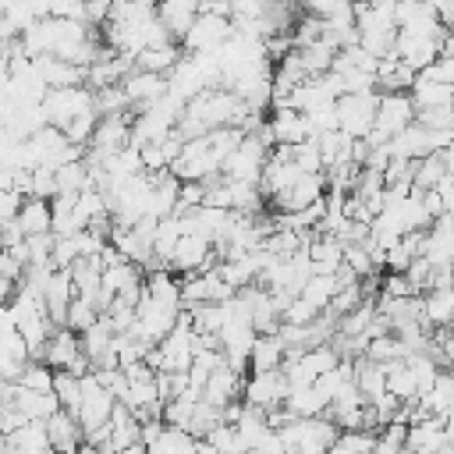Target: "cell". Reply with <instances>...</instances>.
I'll list each match as a JSON object with an SVG mask.
<instances>
[{
	"label": "cell",
	"instance_id": "cell-4",
	"mask_svg": "<svg viewBox=\"0 0 454 454\" xmlns=\"http://www.w3.org/2000/svg\"><path fill=\"white\" fill-rule=\"evenodd\" d=\"M234 32V21L227 14H216V11H199L195 21L188 25V32L181 35L184 50L188 53H216Z\"/></svg>",
	"mask_w": 454,
	"mask_h": 454
},
{
	"label": "cell",
	"instance_id": "cell-43",
	"mask_svg": "<svg viewBox=\"0 0 454 454\" xmlns=\"http://www.w3.org/2000/svg\"><path fill=\"white\" fill-rule=\"evenodd\" d=\"M440 156H443V167H447V174H454V138L440 149Z\"/></svg>",
	"mask_w": 454,
	"mask_h": 454
},
{
	"label": "cell",
	"instance_id": "cell-20",
	"mask_svg": "<svg viewBox=\"0 0 454 454\" xmlns=\"http://www.w3.org/2000/svg\"><path fill=\"white\" fill-rule=\"evenodd\" d=\"M415 67H408L397 53H390V57H383L380 64H376V89H383V92H408L411 85H415Z\"/></svg>",
	"mask_w": 454,
	"mask_h": 454
},
{
	"label": "cell",
	"instance_id": "cell-9",
	"mask_svg": "<svg viewBox=\"0 0 454 454\" xmlns=\"http://www.w3.org/2000/svg\"><path fill=\"white\" fill-rule=\"evenodd\" d=\"M422 259L433 270H450L454 266V216L443 213L426 227V245H422Z\"/></svg>",
	"mask_w": 454,
	"mask_h": 454
},
{
	"label": "cell",
	"instance_id": "cell-19",
	"mask_svg": "<svg viewBox=\"0 0 454 454\" xmlns=\"http://www.w3.org/2000/svg\"><path fill=\"white\" fill-rule=\"evenodd\" d=\"M309 259H312V273H337L344 266V241L333 234H312Z\"/></svg>",
	"mask_w": 454,
	"mask_h": 454
},
{
	"label": "cell",
	"instance_id": "cell-35",
	"mask_svg": "<svg viewBox=\"0 0 454 454\" xmlns=\"http://www.w3.org/2000/svg\"><path fill=\"white\" fill-rule=\"evenodd\" d=\"M53 376H57V369H50L46 362H43V365H39V362H28L14 383L25 387V390H43V394H46V390H53Z\"/></svg>",
	"mask_w": 454,
	"mask_h": 454
},
{
	"label": "cell",
	"instance_id": "cell-41",
	"mask_svg": "<svg viewBox=\"0 0 454 454\" xmlns=\"http://www.w3.org/2000/svg\"><path fill=\"white\" fill-rule=\"evenodd\" d=\"M383 294H394V298H408V294H419V291L411 287V280H408L404 273H387V280H383Z\"/></svg>",
	"mask_w": 454,
	"mask_h": 454
},
{
	"label": "cell",
	"instance_id": "cell-33",
	"mask_svg": "<svg viewBox=\"0 0 454 454\" xmlns=\"http://www.w3.org/2000/svg\"><path fill=\"white\" fill-rule=\"evenodd\" d=\"M99 316H103V309H99L96 301H85V298H78V294H74V301L67 305L64 326H67V330H74V333H82V330H85V326H92Z\"/></svg>",
	"mask_w": 454,
	"mask_h": 454
},
{
	"label": "cell",
	"instance_id": "cell-23",
	"mask_svg": "<svg viewBox=\"0 0 454 454\" xmlns=\"http://www.w3.org/2000/svg\"><path fill=\"white\" fill-rule=\"evenodd\" d=\"M284 340L280 333H259L255 344H252V355H248V369L252 372H266V369H280L284 365Z\"/></svg>",
	"mask_w": 454,
	"mask_h": 454
},
{
	"label": "cell",
	"instance_id": "cell-10",
	"mask_svg": "<svg viewBox=\"0 0 454 454\" xmlns=\"http://www.w3.org/2000/svg\"><path fill=\"white\" fill-rule=\"evenodd\" d=\"M323 195H326V174H301L291 188L273 195V209L277 213H298V209L316 206Z\"/></svg>",
	"mask_w": 454,
	"mask_h": 454
},
{
	"label": "cell",
	"instance_id": "cell-30",
	"mask_svg": "<svg viewBox=\"0 0 454 454\" xmlns=\"http://www.w3.org/2000/svg\"><path fill=\"white\" fill-rule=\"evenodd\" d=\"M85 188H92V174H89L85 156L57 167V195H82Z\"/></svg>",
	"mask_w": 454,
	"mask_h": 454
},
{
	"label": "cell",
	"instance_id": "cell-31",
	"mask_svg": "<svg viewBox=\"0 0 454 454\" xmlns=\"http://www.w3.org/2000/svg\"><path fill=\"white\" fill-rule=\"evenodd\" d=\"M177 60H181V50H177L174 43L149 46V50L135 53V67H142V71H156V74H170Z\"/></svg>",
	"mask_w": 454,
	"mask_h": 454
},
{
	"label": "cell",
	"instance_id": "cell-1",
	"mask_svg": "<svg viewBox=\"0 0 454 454\" xmlns=\"http://www.w3.org/2000/svg\"><path fill=\"white\" fill-rule=\"evenodd\" d=\"M43 114H46V124L53 128H67L74 124L78 117H89V114H99L96 110V92L89 85H67V89H50L43 96Z\"/></svg>",
	"mask_w": 454,
	"mask_h": 454
},
{
	"label": "cell",
	"instance_id": "cell-24",
	"mask_svg": "<svg viewBox=\"0 0 454 454\" xmlns=\"http://www.w3.org/2000/svg\"><path fill=\"white\" fill-rule=\"evenodd\" d=\"M355 284V280H351ZM344 287V280H340V273H312L309 280H305V287L298 291L316 312H323L330 301H333V294Z\"/></svg>",
	"mask_w": 454,
	"mask_h": 454
},
{
	"label": "cell",
	"instance_id": "cell-32",
	"mask_svg": "<svg viewBox=\"0 0 454 454\" xmlns=\"http://www.w3.org/2000/svg\"><path fill=\"white\" fill-rule=\"evenodd\" d=\"M53 394H57L60 408L74 415V411H78V401H82V376H74V372H67V369H57V376H53Z\"/></svg>",
	"mask_w": 454,
	"mask_h": 454
},
{
	"label": "cell",
	"instance_id": "cell-16",
	"mask_svg": "<svg viewBox=\"0 0 454 454\" xmlns=\"http://www.w3.org/2000/svg\"><path fill=\"white\" fill-rule=\"evenodd\" d=\"M39 298H43V305H46L50 319L64 326L67 305L74 301V280H71V270L53 266V273H50V280H46V287H43V294H39Z\"/></svg>",
	"mask_w": 454,
	"mask_h": 454
},
{
	"label": "cell",
	"instance_id": "cell-14",
	"mask_svg": "<svg viewBox=\"0 0 454 454\" xmlns=\"http://www.w3.org/2000/svg\"><path fill=\"white\" fill-rule=\"evenodd\" d=\"M241 394H245V376H241V369H234L231 362H223L220 369H213V372L206 376L202 397H206L209 404L227 408V404H231V401H238Z\"/></svg>",
	"mask_w": 454,
	"mask_h": 454
},
{
	"label": "cell",
	"instance_id": "cell-45",
	"mask_svg": "<svg viewBox=\"0 0 454 454\" xmlns=\"http://www.w3.org/2000/svg\"><path fill=\"white\" fill-rule=\"evenodd\" d=\"M450 280H454V266H450Z\"/></svg>",
	"mask_w": 454,
	"mask_h": 454
},
{
	"label": "cell",
	"instance_id": "cell-3",
	"mask_svg": "<svg viewBox=\"0 0 454 454\" xmlns=\"http://www.w3.org/2000/svg\"><path fill=\"white\" fill-rule=\"evenodd\" d=\"M114 408H117V397L99 383L96 372H85V376H82V401H78V411H74L82 433L89 436V433L103 429V426L110 422Z\"/></svg>",
	"mask_w": 454,
	"mask_h": 454
},
{
	"label": "cell",
	"instance_id": "cell-26",
	"mask_svg": "<svg viewBox=\"0 0 454 454\" xmlns=\"http://www.w3.org/2000/svg\"><path fill=\"white\" fill-rule=\"evenodd\" d=\"M18 227L28 234H43V231H53V209H50V199H25L21 209H18Z\"/></svg>",
	"mask_w": 454,
	"mask_h": 454
},
{
	"label": "cell",
	"instance_id": "cell-40",
	"mask_svg": "<svg viewBox=\"0 0 454 454\" xmlns=\"http://www.w3.org/2000/svg\"><path fill=\"white\" fill-rule=\"evenodd\" d=\"M21 202H25V199H21L14 188H0V227H4V223H11V220L18 216Z\"/></svg>",
	"mask_w": 454,
	"mask_h": 454
},
{
	"label": "cell",
	"instance_id": "cell-15",
	"mask_svg": "<svg viewBox=\"0 0 454 454\" xmlns=\"http://www.w3.org/2000/svg\"><path fill=\"white\" fill-rule=\"evenodd\" d=\"M443 443H450L447 440V419H436V415L411 422L404 433V450H415V454H436Z\"/></svg>",
	"mask_w": 454,
	"mask_h": 454
},
{
	"label": "cell",
	"instance_id": "cell-29",
	"mask_svg": "<svg viewBox=\"0 0 454 454\" xmlns=\"http://www.w3.org/2000/svg\"><path fill=\"white\" fill-rule=\"evenodd\" d=\"M408 92H411L415 110H426V106H454V85H443V82H429V78H419L415 74V85Z\"/></svg>",
	"mask_w": 454,
	"mask_h": 454
},
{
	"label": "cell",
	"instance_id": "cell-37",
	"mask_svg": "<svg viewBox=\"0 0 454 454\" xmlns=\"http://www.w3.org/2000/svg\"><path fill=\"white\" fill-rule=\"evenodd\" d=\"M415 121L429 131H454V106H426L415 110Z\"/></svg>",
	"mask_w": 454,
	"mask_h": 454
},
{
	"label": "cell",
	"instance_id": "cell-21",
	"mask_svg": "<svg viewBox=\"0 0 454 454\" xmlns=\"http://www.w3.org/2000/svg\"><path fill=\"white\" fill-rule=\"evenodd\" d=\"M11 404L25 415V419H39V422H46L53 411H60V401H57V394L53 390H25V387H14V397H11Z\"/></svg>",
	"mask_w": 454,
	"mask_h": 454
},
{
	"label": "cell",
	"instance_id": "cell-13",
	"mask_svg": "<svg viewBox=\"0 0 454 454\" xmlns=\"http://www.w3.org/2000/svg\"><path fill=\"white\" fill-rule=\"evenodd\" d=\"M121 89L131 103V114L149 106L153 99H160L167 92V74H156V71H142V67H131L124 78H121Z\"/></svg>",
	"mask_w": 454,
	"mask_h": 454
},
{
	"label": "cell",
	"instance_id": "cell-8",
	"mask_svg": "<svg viewBox=\"0 0 454 454\" xmlns=\"http://www.w3.org/2000/svg\"><path fill=\"white\" fill-rule=\"evenodd\" d=\"M287 390H291V383H287V372L284 369H266V372H252L248 380H245V401L248 404H255V408H266V411H273V408H280L284 401H287Z\"/></svg>",
	"mask_w": 454,
	"mask_h": 454
},
{
	"label": "cell",
	"instance_id": "cell-36",
	"mask_svg": "<svg viewBox=\"0 0 454 454\" xmlns=\"http://www.w3.org/2000/svg\"><path fill=\"white\" fill-rule=\"evenodd\" d=\"M291 153H294V163L305 170V174H323L326 170V163H323V153H319V145H316V138H309V142H298V145H291Z\"/></svg>",
	"mask_w": 454,
	"mask_h": 454
},
{
	"label": "cell",
	"instance_id": "cell-18",
	"mask_svg": "<svg viewBox=\"0 0 454 454\" xmlns=\"http://www.w3.org/2000/svg\"><path fill=\"white\" fill-rule=\"evenodd\" d=\"M46 433H50V443H53V450L57 454H67V450H78L82 447V440H85V433H82V426H78V419L71 415V411H53L50 419H46Z\"/></svg>",
	"mask_w": 454,
	"mask_h": 454
},
{
	"label": "cell",
	"instance_id": "cell-2",
	"mask_svg": "<svg viewBox=\"0 0 454 454\" xmlns=\"http://www.w3.org/2000/svg\"><path fill=\"white\" fill-rule=\"evenodd\" d=\"M411 121H415L411 92H380L376 124H372V131H369L365 138H369V145H387V142H390L397 131H404Z\"/></svg>",
	"mask_w": 454,
	"mask_h": 454
},
{
	"label": "cell",
	"instance_id": "cell-28",
	"mask_svg": "<svg viewBox=\"0 0 454 454\" xmlns=\"http://www.w3.org/2000/svg\"><path fill=\"white\" fill-rule=\"evenodd\" d=\"M326 397L316 390V383H305V387H291L287 390V401H284V408L291 411V415H298V419H312V415H323L326 411Z\"/></svg>",
	"mask_w": 454,
	"mask_h": 454
},
{
	"label": "cell",
	"instance_id": "cell-6",
	"mask_svg": "<svg viewBox=\"0 0 454 454\" xmlns=\"http://www.w3.org/2000/svg\"><path fill=\"white\" fill-rule=\"evenodd\" d=\"M376 103H380V92H344L337 99L340 131L351 138H365L376 124Z\"/></svg>",
	"mask_w": 454,
	"mask_h": 454
},
{
	"label": "cell",
	"instance_id": "cell-12",
	"mask_svg": "<svg viewBox=\"0 0 454 454\" xmlns=\"http://www.w3.org/2000/svg\"><path fill=\"white\" fill-rule=\"evenodd\" d=\"M266 124H270L273 145H298V142L316 138L312 121H309L301 110H294V106H277V114H273Z\"/></svg>",
	"mask_w": 454,
	"mask_h": 454
},
{
	"label": "cell",
	"instance_id": "cell-11",
	"mask_svg": "<svg viewBox=\"0 0 454 454\" xmlns=\"http://www.w3.org/2000/svg\"><path fill=\"white\" fill-rule=\"evenodd\" d=\"M443 39H447V35H419V32H401V28H397V46H394V53H397L408 67L422 71V67H429V64L443 53Z\"/></svg>",
	"mask_w": 454,
	"mask_h": 454
},
{
	"label": "cell",
	"instance_id": "cell-5",
	"mask_svg": "<svg viewBox=\"0 0 454 454\" xmlns=\"http://www.w3.org/2000/svg\"><path fill=\"white\" fill-rule=\"evenodd\" d=\"M131 142V114H103L96 121V131L89 138V153L85 160L89 163H103L106 156H114L117 149H124Z\"/></svg>",
	"mask_w": 454,
	"mask_h": 454
},
{
	"label": "cell",
	"instance_id": "cell-27",
	"mask_svg": "<svg viewBox=\"0 0 454 454\" xmlns=\"http://www.w3.org/2000/svg\"><path fill=\"white\" fill-rule=\"evenodd\" d=\"M387 390L397 397V401H419L422 390H419V380L411 372V365L404 358H394L387 362Z\"/></svg>",
	"mask_w": 454,
	"mask_h": 454
},
{
	"label": "cell",
	"instance_id": "cell-7",
	"mask_svg": "<svg viewBox=\"0 0 454 454\" xmlns=\"http://www.w3.org/2000/svg\"><path fill=\"white\" fill-rule=\"evenodd\" d=\"M50 369H67V372H74V376H85V372H92V365H89V358H85V351H82V340H78V333L74 330H53V337L46 340V348H43V355H39Z\"/></svg>",
	"mask_w": 454,
	"mask_h": 454
},
{
	"label": "cell",
	"instance_id": "cell-44",
	"mask_svg": "<svg viewBox=\"0 0 454 454\" xmlns=\"http://www.w3.org/2000/svg\"><path fill=\"white\" fill-rule=\"evenodd\" d=\"M117 454H149V447L138 440V443H128V447H124V450H117Z\"/></svg>",
	"mask_w": 454,
	"mask_h": 454
},
{
	"label": "cell",
	"instance_id": "cell-39",
	"mask_svg": "<svg viewBox=\"0 0 454 454\" xmlns=\"http://www.w3.org/2000/svg\"><path fill=\"white\" fill-rule=\"evenodd\" d=\"M419 78H429V82H443V85H454V57L450 53H440L429 67L419 71Z\"/></svg>",
	"mask_w": 454,
	"mask_h": 454
},
{
	"label": "cell",
	"instance_id": "cell-42",
	"mask_svg": "<svg viewBox=\"0 0 454 454\" xmlns=\"http://www.w3.org/2000/svg\"><path fill=\"white\" fill-rule=\"evenodd\" d=\"M14 284H18V280H11L7 273H0V305H7V301L14 298V291H18Z\"/></svg>",
	"mask_w": 454,
	"mask_h": 454
},
{
	"label": "cell",
	"instance_id": "cell-25",
	"mask_svg": "<svg viewBox=\"0 0 454 454\" xmlns=\"http://www.w3.org/2000/svg\"><path fill=\"white\" fill-rule=\"evenodd\" d=\"M422 312H426V323L429 326H447L450 316H454V284L429 287L422 294Z\"/></svg>",
	"mask_w": 454,
	"mask_h": 454
},
{
	"label": "cell",
	"instance_id": "cell-34",
	"mask_svg": "<svg viewBox=\"0 0 454 454\" xmlns=\"http://www.w3.org/2000/svg\"><path fill=\"white\" fill-rule=\"evenodd\" d=\"M443 174H447V167H443V156L440 153H429L426 160H415V192L436 188V181Z\"/></svg>",
	"mask_w": 454,
	"mask_h": 454
},
{
	"label": "cell",
	"instance_id": "cell-38",
	"mask_svg": "<svg viewBox=\"0 0 454 454\" xmlns=\"http://www.w3.org/2000/svg\"><path fill=\"white\" fill-rule=\"evenodd\" d=\"M305 117L312 121V128H316V135H319V131H333V128H340V114H337V99H330V103H319V106H312V110H309Z\"/></svg>",
	"mask_w": 454,
	"mask_h": 454
},
{
	"label": "cell",
	"instance_id": "cell-22",
	"mask_svg": "<svg viewBox=\"0 0 454 454\" xmlns=\"http://www.w3.org/2000/svg\"><path fill=\"white\" fill-rule=\"evenodd\" d=\"M355 387L362 390V397L372 404L376 397L387 394V365L383 362H372L365 355L355 358Z\"/></svg>",
	"mask_w": 454,
	"mask_h": 454
},
{
	"label": "cell",
	"instance_id": "cell-17",
	"mask_svg": "<svg viewBox=\"0 0 454 454\" xmlns=\"http://www.w3.org/2000/svg\"><path fill=\"white\" fill-rule=\"evenodd\" d=\"M35 60V71L39 78L46 82V89H67V85H85V74L89 67H78L71 60H60V57H32Z\"/></svg>",
	"mask_w": 454,
	"mask_h": 454
}]
</instances>
